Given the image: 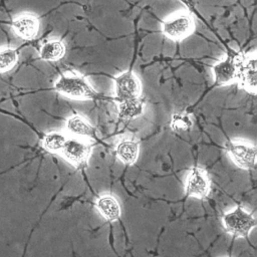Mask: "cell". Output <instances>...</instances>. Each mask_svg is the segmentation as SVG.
I'll use <instances>...</instances> for the list:
<instances>
[{"instance_id":"6da1fadb","label":"cell","mask_w":257,"mask_h":257,"mask_svg":"<svg viewBox=\"0 0 257 257\" xmlns=\"http://www.w3.org/2000/svg\"><path fill=\"white\" fill-rule=\"evenodd\" d=\"M54 89L61 95L72 99H95L97 91L92 87L87 78L77 71H65L55 80Z\"/></svg>"},{"instance_id":"7a4b0ae2","label":"cell","mask_w":257,"mask_h":257,"mask_svg":"<svg viewBox=\"0 0 257 257\" xmlns=\"http://www.w3.org/2000/svg\"><path fill=\"white\" fill-rule=\"evenodd\" d=\"M222 225L225 231L233 237L244 238L256 227V219L242 205H237L233 210L223 215Z\"/></svg>"},{"instance_id":"3957f363","label":"cell","mask_w":257,"mask_h":257,"mask_svg":"<svg viewBox=\"0 0 257 257\" xmlns=\"http://www.w3.org/2000/svg\"><path fill=\"white\" fill-rule=\"evenodd\" d=\"M162 33L173 41H181L189 37L195 30V21L188 11H178L162 22Z\"/></svg>"},{"instance_id":"277c9868","label":"cell","mask_w":257,"mask_h":257,"mask_svg":"<svg viewBox=\"0 0 257 257\" xmlns=\"http://www.w3.org/2000/svg\"><path fill=\"white\" fill-rule=\"evenodd\" d=\"M224 150L233 163L244 170H254L256 165L255 145L242 140H229L224 144Z\"/></svg>"},{"instance_id":"5b68a950","label":"cell","mask_w":257,"mask_h":257,"mask_svg":"<svg viewBox=\"0 0 257 257\" xmlns=\"http://www.w3.org/2000/svg\"><path fill=\"white\" fill-rule=\"evenodd\" d=\"M92 144L86 139L67 138L60 155L72 166L77 169H83L87 166L88 159L92 153Z\"/></svg>"},{"instance_id":"8992f818","label":"cell","mask_w":257,"mask_h":257,"mask_svg":"<svg viewBox=\"0 0 257 257\" xmlns=\"http://www.w3.org/2000/svg\"><path fill=\"white\" fill-rule=\"evenodd\" d=\"M114 100L118 102L141 97L142 83L138 75L132 70H125L113 77Z\"/></svg>"},{"instance_id":"52a82bcc","label":"cell","mask_w":257,"mask_h":257,"mask_svg":"<svg viewBox=\"0 0 257 257\" xmlns=\"http://www.w3.org/2000/svg\"><path fill=\"white\" fill-rule=\"evenodd\" d=\"M239 58L240 54H227L212 66L215 85H228L237 82Z\"/></svg>"},{"instance_id":"ba28073f","label":"cell","mask_w":257,"mask_h":257,"mask_svg":"<svg viewBox=\"0 0 257 257\" xmlns=\"http://www.w3.org/2000/svg\"><path fill=\"white\" fill-rule=\"evenodd\" d=\"M210 190L211 182L207 172L199 166H193L186 178V196L203 200L209 195Z\"/></svg>"},{"instance_id":"9c48e42d","label":"cell","mask_w":257,"mask_h":257,"mask_svg":"<svg viewBox=\"0 0 257 257\" xmlns=\"http://www.w3.org/2000/svg\"><path fill=\"white\" fill-rule=\"evenodd\" d=\"M255 52L240 54L237 82L247 92L256 94L257 68Z\"/></svg>"},{"instance_id":"30bf717a","label":"cell","mask_w":257,"mask_h":257,"mask_svg":"<svg viewBox=\"0 0 257 257\" xmlns=\"http://www.w3.org/2000/svg\"><path fill=\"white\" fill-rule=\"evenodd\" d=\"M10 25L19 38L27 41L34 39L40 28L39 18L32 13H22L16 16Z\"/></svg>"},{"instance_id":"8fae6325","label":"cell","mask_w":257,"mask_h":257,"mask_svg":"<svg viewBox=\"0 0 257 257\" xmlns=\"http://www.w3.org/2000/svg\"><path fill=\"white\" fill-rule=\"evenodd\" d=\"M65 131L68 135L74 138L80 139H91L96 135L95 128L90 122L80 114H73L66 119Z\"/></svg>"},{"instance_id":"7c38bea8","label":"cell","mask_w":257,"mask_h":257,"mask_svg":"<svg viewBox=\"0 0 257 257\" xmlns=\"http://www.w3.org/2000/svg\"><path fill=\"white\" fill-rule=\"evenodd\" d=\"M116 158L124 165H134L140 155V144L135 139L122 138L120 139L114 148Z\"/></svg>"},{"instance_id":"4fadbf2b","label":"cell","mask_w":257,"mask_h":257,"mask_svg":"<svg viewBox=\"0 0 257 257\" xmlns=\"http://www.w3.org/2000/svg\"><path fill=\"white\" fill-rule=\"evenodd\" d=\"M95 207L98 213L107 221L113 222L120 218L121 208L116 198L110 194H104L96 199Z\"/></svg>"},{"instance_id":"5bb4252c","label":"cell","mask_w":257,"mask_h":257,"mask_svg":"<svg viewBox=\"0 0 257 257\" xmlns=\"http://www.w3.org/2000/svg\"><path fill=\"white\" fill-rule=\"evenodd\" d=\"M66 52L65 44L60 39H48L39 47V58L44 61H58Z\"/></svg>"},{"instance_id":"9a60e30c","label":"cell","mask_w":257,"mask_h":257,"mask_svg":"<svg viewBox=\"0 0 257 257\" xmlns=\"http://www.w3.org/2000/svg\"><path fill=\"white\" fill-rule=\"evenodd\" d=\"M146 103L142 97L134 98L118 102L117 105V115L121 120H132L145 111Z\"/></svg>"},{"instance_id":"2e32d148","label":"cell","mask_w":257,"mask_h":257,"mask_svg":"<svg viewBox=\"0 0 257 257\" xmlns=\"http://www.w3.org/2000/svg\"><path fill=\"white\" fill-rule=\"evenodd\" d=\"M67 137L61 132H50L44 135L42 139V147L49 153H60L63 148Z\"/></svg>"},{"instance_id":"e0dca14e","label":"cell","mask_w":257,"mask_h":257,"mask_svg":"<svg viewBox=\"0 0 257 257\" xmlns=\"http://www.w3.org/2000/svg\"><path fill=\"white\" fill-rule=\"evenodd\" d=\"M194 125L192 116L187 111L173 113L170 120V127L175 133H184L190 131Z\"/></svg>"},{"instance_id":"ac0fdd59","label":"cell","mask_w":257,"mask_h":257,"mask_svg":"<svg viewBox=\"0 0 257 257\" xmlns=\"http://www.w3.org/2000/svg\"><path fill=\"white\" fill-rule=\"evenodd\" d=\"M19 58V48H1L0 49V73L11 70Z\"/></svg>"}]
</instances>
